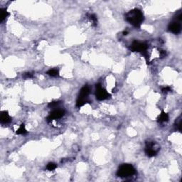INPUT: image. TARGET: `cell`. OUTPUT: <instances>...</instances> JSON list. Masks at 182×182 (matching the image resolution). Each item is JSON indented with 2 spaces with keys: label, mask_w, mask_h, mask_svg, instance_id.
<instances>
[{
  "label": "cell",
  "mask_w": 182,
  "mask_h": 182,
  "mask_svg": "<svg viewBox=\"0 0 182 182\" xmlns=\"http://www.w3.org/2000/svg\"><path fill=\"white\" fill-rule=\"evenodd\" d=\"M144 15L142 11L138 9H133L125 14V19L134 27H140L144 21Z\"/></svg>",
  "instance_id": "6da1fadb"
},
{
  "label": "cell",
  "mask_w": 182,
  "mask_h": 182,
  "mask_svg": "<svg viewBox=\"0 0 182 182\" xmlns=\"http://www.w3.org/2000/svg\"><path fill=\"white\" fill-rule=\"evenodd\" d=\"M135 172V169L132 165L130 164H123L119 166L117 172V176L120 178H127L133 176Z\"/></svg>",
  "instance_id": "7a4b0ae2"
},
{
  "label": "cell",
  "mask_w": 182,
  "mask_h": 182,
  "mask_svg": "<svg viewBox=\"0 0 182 182\" xmlns=\"http://www.w3.org/2000/svg\"><path fill=\"white\" fill-rule=\"evenodd\" d=\"M90 94V88L88 85H84L79 93L78 96L77 101H76V105L78 108H81L85 105L86 103L89 102L88 100V95Z\"/></svg>",
  "instance_id": "3957f363"
},
{
  "label": "cell",
  "mask_w": 182,
  "mask_h": 182,
  "mask_svg": "<svg viewBox=\"0 0 182 182\" xmlns=\"http://www.w3.org/2000/svg\"><path fill=\"white\" fill-rule=\"evenodd\" d=\"M148 46L145 43L140 42L138 41H134L132 43L130 49L132 52H137V53H141L145 56V58H147V51Z\"/></svg>",
  "instance_id": "277c9868"
},
{
  "label": "cell",
  "mask_w": 182,
  "mask_h": 182,
  "mask_svg": "<svg viewBox=\"0 0 182 182\" xmlns=\"http://www.w3.org/2000/svg\"><path fill=\"white\" fill-rule=\"evenodd\" d=\"M160 150V146L155 142H146L145 152L147 156L149 157H155L159 151Z\"/></svg>",
  "instance_id": "5b68a950"
},
{
  "label": "cell",
  "mask_w": 182,
  "mask_h": 182,
  "mask_svg": "<svg viewBox=\"0 0 182 182\" xmlns=\"http://www.w3.org/2000/svg\"><path fill=\"white\" fill-rule=\"evenodd\" d=\"M95 97L98 100H104L111 97V95L108 93V92L102 87L100 84H96Z\"/></svg>",
  "instance_id": "8992f818"
},
{
  "label": "cell",
  "mask_w": 182,
  "mask_h": 182,
  "mask_svg": "<svg viewBox=\"0 0 182 182\" xmlns=\"http://www.w3.org/2000/svg\"><path fill=\"white\" fill-rule=\"evenodd\" d=\"M64 115H65V111L61 109H56L54 110L51 112L49 114V115L47 117L46 120L48 122L53 121V120H58V119H60L62 117H63Z\"/></svg>",
  "instance_id": "52a82bcc"
},
{
  "label": "cell",
  "mask_w": 182,
  "mask_h": 182,
  "mask_svg": "<svg viewBox=\"0 0 182 182\" xmlns=\"http://www.w3.org/2000/svg\"><path fill=\"white\" fill-rule=\"evenodd\" d=\"M169 31L172 33H174V34H179V33L181 32V24L178 22V21H175L174 22H172L170 24H169Z\"/></svg>",
  "instance_id": "ba28073f"
},
{
  "label": "cell",
  "mask_w": 182,
  "mask_h": 182,
  "mask_svg": "<svg viewBox=\"0 0 182 182\" xmlns=\"http://www.w3.org/2000/svg\"><path fill=\"white\" fill-rule=\"evenodd\" d=\"M12 120V117L7 111H1L0 115V121L1 124H8Z\"/></svg>",
  "instance_id": "9c48e42d"
},
{
  "label": "cell",
  "mask_w": 182,
  "mask_h": 182,
  "mask_svg": "<svg viewBox=\"0 0 182 182\" xmlns=\"http://www.w3.org/2000/svg\"><path fill=\"white\" fill-rule=\"evenodd\" d=\"M169 116L168 115V113H166L164 110H162L161 113L160 114V115L158 116L157 119V121L159 123H164V122H166L169 121Z\"/></svg>",
  "instance_id": "30bf717a"
},
{
  "label": "cell",
  "mask_w": 182,
  "mask_h": 182,
  "mask_svg": "<svg viewBox=\"0 0 182 182\" xmlns=\"http://www.w3.org/2000/svg\"><path fill=\"white\" fill-rule=\"evenodd\" d=\"M27 133H28V132H27V129H26L25 125L24 123H21L20 126H19V129L16 130V134H18V135H25Z\"/></svg>",
  "instance_id": "8fae6325"
},
{
  "label": "cell",
  "mask_w": 182,
  "mask_h": 182,
  "mask_svg": "<svg viewBox=\"0 0 182 182\" xmlns=\"http://www.w3.org/2000/svg\"><path fill=\"white\" fill-rule=\"evenodd\" d=\"M8 16H10V13H9V12H7V9L1 8V10H0V19H1L0 21H1V22H2V21L5 20L6 18Z\"/></svg>",
  "instance_id": "7c38bea8"
},
{
  "label": "cell",
  "mask_w": 182,
  "mask_h": 182,
  "mask_svg": "<svg viewBox=\"0 0 182 182\" xmlns=\"http://www.w3.org/2000/svg\"><path fill=\"white\" fill-rule=\"evenodd\" d=\"M46 73L51 77H56V76H59V71L56 68H52V69L48 70Z\"/></svg>",
  "instance_id": "4fadbf2b"
},
{
  "label": "cell",
  "mask_w": 182,
  "mask_h": 182,
  "mask_svg": "<svg viewBox=\"0 0 182 182\" xmlns=\"http://www.w3.org/2000/svg\"><path fill=\"white\" fill-rule=\"evenodd\" d=\"M88 17H89V19L92 21V22H93V25H94L95 27V26H97V16H96L95 14H88Z\"/></svg>",
  "instance_id": "5bb4252c"
},
{
  "label": "cell",
  "mask_w": 182,
  "mask_h": 182,
  "mask_svg": "<svg viewBox=\"0 0 182 182\" xmlns=\"http://www.w3.org/2000/svg\"><path fill=\"white\" fill-rule=\"evenodd\" d=\"M174 125H175V127H177V129L179 130V131L181 132V116H179V117L176 120Z\"/></svg>",
  "instance_id": "9a60e30c"
},
{
  "label": "cell",
  "mask_w": 182,
  "mask_h": 182,
  "mask_svg": "<svg viewBox=\"0 0 182 182\" xmlns=\"http://www.w3.org/2000/svg\"><path fill=\"white\" fill-rule=\"evenodd\" d=\"M56 167H57V165H56V164L53 163V162H50V163H48V164H47L46 169L50 171V172H51V171L55 170V169H56Z\"/></svg>",
  "instance_id": "2e32d148"
},
{
  "label": "cell",
  "mask_w": 182,
  "mask_h": 182,
  "mask_svg": "<svg viewBox=\"0 0 182 182\" xmlns=\"http://www.w3.org/2000/svg\"><path fill=\"white\" fill-rule=\"evenodd\" d=\"M59 104H60V102H57V101L51 102H50L49 104H48V106L51 108H56V107L59 106Z\"/></svg>",
  "instance_id": "e0dca14e"
},
{
  "label": "cell",
  "mask_w": 182,
  "mask_h": 182,
  "mask_svg": "<svg viewBox=\"0 0 182 182\" xmlns=\"http://www.w3.org/2000/svg\"><path fill=\"white\" fill-rule=\"evenodd\" d=\"M162 91L164 93H169V92L172 91V88H171L169 86H165L162 88Z\"/></svg>",
  "instance_id": "ac0fdd59"
},
{
  "label": "cell",
  "mask_w": 182,
  "mask_h": 182,
  "mask_svg": "<svg viewBox=\"0 0 182 182\" xmlns=\"http://www.w3.org/2000/svg\"><path fill=\"white\" fill-rule=\"evenodd\" d=\"M23 77H24V78H31L33 77V76H32V74H31L30 73H24Z\"/></svg>",
  "instance_id": "d6986e66"
},
{
  "label": "cell",
  "mask_w": 182,
  "mask_h": 182,
  "mask_svg": "<svg viewBox=\"0 0 182 182\" xmlns=\"http://www.w3.org/2000/svg\"><path fill=\"white\" fill-rule=\"evenodd\" d=\"M123 34L124 35H127V31H124Z\"/></svg>",
  "instance_id": "ffe728a7"
}]
</instances>
